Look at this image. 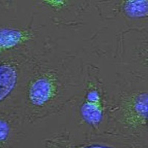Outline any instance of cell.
Wrapping results in <instances>:
<instances>
[{
	"label": "cell",
	"instance_id": "3957f363",
	"mask_svg": "<svg viewBox=\"0 0 148 148\" xmlns=\"http://www.w3.org/2000/svg\"><path fill=\"white\" fill-rule=\"evenodd\" d=\"M10 3L0 1V58H33L51 47L39 27L9 15Z\"/></svg>",
	"mask_w": 148,
	"mask_h": 148
},
{
	"label": "cell",
	"instance_id": "8992f818",
	"mask_svg": "<svg viewBox=\"0 0 148 148\" xmlns=\"http://www.w3.org/2000/svg\"><path fill=\"white\" fill-rule=\"evenodd\" d=\"M34 59L0 58V107L20 100L22 85Z\"/></svg>",
	"mask_w": 148,
	"mask_h": 148
},
{
	"label": "cell",
	"instance_id": "52a82bcc",
	"mask_svg": "<svg viewBox=\"0 0 148 148\" xmlns=\"http://www.w3.org/2000/svg\"><path fill=\"white\" fill-rule=\"evenodd\" d=\"M20 100L0 107V148H13L25 123Z\"/></svg>",
	"mask_w": 148,
	"mask_h": 148
},
{
	"label": "cell",
	"instance_id": "ba28073f",
	"mask_svg": "<svg viewBox=\"0 0 148 148\" xmlns=\"http://www.w3.org/2000/svg\"><path fill=\"white\" fill-rule=\"evenodd\" d=\"M112 10L116 15H120L130 19L148 18V0H127L113 2Z\"/></svg>",
	"mask_w": 148,
	"mask_h": 148
},
{
	"label": "cell",
	"instance_id": "277c9868",
	"mask_svg": "<svg viewBox=\"0 0 148 148\" xmlns=\"http://www.w3.org/2000/svg\"><path fill=\"white\" fill-rule=\"evenodd\" d=\"M109 106V91L104 85L96 67H87L84 88L79 96V119L90 133L105 130Z\"/></svg>",
	"mask_w": 148,
	"mask_h": 148
},
{
	"label": "cell",
	"instance_id": "5b68a950",
	"mask_svg": "<svg viewBox=\"0 0 148 148\" xmlns=\"http://www.w3.org/2000/svg\"><path fill=\"white\" fill-rule=\"evenodd\" d=\"M141 141L102 132L77 138L69 133H60L46 140L48 148H140Z\"/></svg>",
	"mask_w": 148,
	"mask_h": 148
},
{
	"label": "cell",
	"instance_id": "7a4b0ae2",
	"mask_svg": "<svg viewBox=\"0 0 148 148\" xmlns=\"http://www.w3.org/2000/svg\"><path fill=\"white\" fill-rule=\"evenodd\" d=\"M109 91L108 121L104 132L141 141L148 132V83L129 73Z\"/></svg>",
	"mask_w": 148,
	"mask_h": 148
},
{
	"label": "cell",
	"instance_id": "6da1fadb",
	"mask_svg": "<svg viewBox=\"0 0 148 148\" xmlns=\"http://www.w3.org/2000/svg\"><path fill=\"white\" fill-rule=\"evenodd\" d=\"M87 67L82 59L51 47L34 58L20 93L26 122L36 121L60 112L79 98L85 82Z\"/></svg>",
	"mask_w": 148,
	"mask_h": 148
}]
</instances>
